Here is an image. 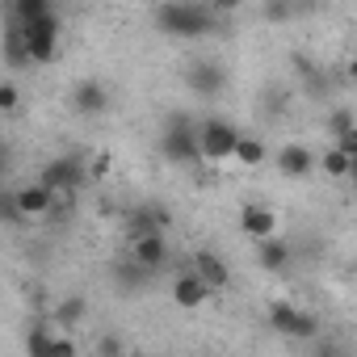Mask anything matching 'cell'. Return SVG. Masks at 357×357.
Returning a JSON list of instances; mask_svg holds the SVG:
<instances>
[{
  "label": "cell",
  "instance_id": "obj_7",
  "mask_svg": "<svg viewBox=\"0 0 357 357\" xmlns=\"http://www.w3.org/2000/svg\"><path fill=\"white\" fill-rule=\"evenodd\" d=\"M215 290L206 286V278L198 273V269H185V273H176L172 278V286H168V298L181 307V311H198L206 298H211Z\"/></svg>",
  "mask_w": 357,
  "mask_h": 357
},
{
  "label": "cell",
  "instance_id": "obj_26",
  "mask_svg": "<svg viewBox=\"0 0 357 357\" xmlns=\"http://www.w3.org/2000/svg\"><path fill=\"white\" fill-rule=\"evenodd\" d=\"M332 143H336V147H344V151H349V155H357V122H353V126H349V130H340V135H336V139H332Z\"/></svg>",
  "mask_w": 357,
  "mask_h": 357
},
{
  "label": "cell",
  "instance_id": "obj_14",
  "mask_svg": "<svg viewBox=\"0 0 357 357\" xmlns=\"http://www.w3.org/2000/svg\"><path fill=\"white\" fill-rule=\"evenodd\" d=\"M319 172L328 176V181H349V172H353V155L344 151V147H328V151H319Z\"/></svg>",
  "mask_w": 357,
  "mask_h": 357
},
{
  "label": "cell",
  "instance_id": "obj_8",
  "mask_svg": "<svg viewBox=\"0 0 357 357\" xmlns=\"http://www.w3.org/2000/svg\"><path fill=\"white\" fill-rule=\"evenodd\" d=\"M273 164H278V172L286 176V181H307V176L319 168V155H315L311 147H303V143H286V147L273 155Z\"/></svg>",
  "mask_w": 357,
  "mask_h": 357
},
{
  "label": "cell",
  "instance_id": "obj_9",
  "mask_svg": "<svg viewBox=\"0 0 357 357\" xmlns=\"http://www.w3.org/2000/svg\"><path fill=\"white\" fill-rule=\"evenodd\" d=\"M236 223H240V231H244L248 240H269V236H278V211L265 206V202H244L240 215H236Z\"/></svg>",
  "mask_w": 357,
  "mask_h": 357
},
{
  "label": "cell",
  "instance_id": "obj_5",
  "mask_svg": "<svg viewBox=\"0 0 357 357\" xmlns=\"http://www.w3.org/2000/svg\"><path fill=\"white\" fill-rule=\"evenodd\" d=\"M38 181H47L55 194H76V190L89 181V164H84L80 155H55V160L43 164Z\"/></svg>",
  "mask_w": 357,
  "mask_h": 357
},
{
  "label": "cell",
  "instance_id": "obj_4",
  "mask_svg": "<svg viewBox=\"0 0 357 357\" xmlns=\"http://www.w3.org/2000/svg\"><path fill=\"white\" fill-rule=\"evenodd\" d=\"M55 202H59V194H55L47 181H30V185H22V190L9 194L5 211H9V219L34 223V219H47V215L55 211Z\"/></svg>",
  "mask_w": 357,
  "mask_h": 357
},
{
  "label": "cell",
  "instance_id": "obj_11",
  "mask_svg": "<svg viewBox=\"0 0 357 357\" xmlns=\"http://www.w3.org/2000/svg\"><path fill=\"white\" fill-rule=\"evenodd\" d=\"M72 109L84 114V118L105 114V109H109V89H105L101 80H80V84H72Z\"/></svg>",
  "mask_w": 357,
  "mask_h": 357
},
{
  "label": "cell",
  "instance_id": "obj_23",
  "mask_svg": "<svg viewBox=\"0 0 357 357\" xmlns=\"http://www.w3.org/2000/svg\"><path fill=\"white\" fill-rule=\"evenodd\" d=\"M315 332H319V319H315L311 311H303V315H298V328H294V336H298V340H311Z\"/></svg>",
  "mask_w": 357,
  "mask_h": 357
},
{
  "label": "cell",
  "instance_id": "obj_3",
  "mask_svg": "<svg viewBox=\"0 0 357 357\" xmlns=\"http://www.w3.org/2000/svg\"><path fill=\"white\" fill-rule=\"evenodd\" d=\"M17 26H22V34H26V47H30V59H34V63H43V68L59 63V38H63V26H59L55 9L43 13V17L17 22Z\"/></svg>",
  "mask_w": 357,
  "mask_h": 357
},
{
  "label": "cell",
  "instance_id": "obj_28",
  "mask_svg": "<svg viewBox=\"0 0 357 357\" xmlns=\"http://www.w3.org/2000/svg\"><path fill=\"white\" fill-rule=\"evenodd\" d=\"M211 9H215V13H236L240 0H211Z\"/></svg>",
  "mask_w": 357,
  "mask_h": 357
},
{
  "label": "cell",
  "instance_id": "obj_29",
  "mask_svg": "<svg viewBox=\"0 0 357 357\" xmlns=\"http://www.w3.org/2000/svg\"><path fill=\"white\" fill-rule=\"evenodd\" d=\"M344 76H349V80L357 84V55H349V63H344Z\"/></svg>",
  "mask_w": 357,
  "mask_h": 357
},
{
  "label": "cell",
  "instance_id": "obj_25",
  "mask_svg": "<svg viewBox=\"0 0 357 357\" xmlns=\"http://www.w3.org/2000/svg\"><path fill=\"white\" fill-rule=\"evenodd\" d=\"M76 353V340L72 336H51V353L47 357H72Z\"/></svg>",
  "mask_w": 357,
  "mask_h": 357
},
{
  "label": "cell",
  "instance_id": "obj_15",
  "mask_svg": "<svg viewBox=\"0 0 357 357\" xmlns=\"http://www.w3.org/2000/svg\"><path fill=\"white\" fill-rule=\"evenodd\" d=\"M257 265H261V269H269V273H278V269H286V265H290V248H286L278 236L257 240Z\"/></svg>",
  "mask_w": 357,
  "mask_h": 357
},
{
  "label": "cell",
  "instance_id": "obj_12",
  "mask_svg": "<svg viewBox=\"0 0 357 357\" xmlns=\"http://www.w3.org/2000/svg\"><path fill=\"white\" fill-rule=\"evenodd\" d=\"M194 269L206 278V286H211V290H223V286L231 282V269H227V265H223V257H219V252H211V248L194 252Z\"/></svg>",
  "mask_w": 357,
  "mask_h": 357
},
{
  "label": "cell",
  "instance_id": "obj_13",
  "mask_svg": "<svg viewBox=\"0 0 357 357\" xmlns=\"http://www.w3.org/2000/svg\"><path fill=\"white\" fill-rule=\"evenodd\" d=\"M223 80H227V76H223V68H219V63H211V59H202V63H194V68H190V89H194V93H202V97H215V93L223 89Z\"/></svg>",
  "mask_w": 357,
  "mask_h": 357
},
{
  "label": "cell",
  "instance_id": "obj_16",
  "mask_svg": "<svg viewBox=\"0 0 357 357\" xmlns=\"http://www.w3.org/2000/svg\"><path fill=\"white\" fill-rule=\"evenodd\" d=\"M265 160H269V143L257 139V135H240V143H236V164H240V168H261Z\"/></svg>",
  "mask_w": 357,
  "mask_h": 357
},
{
  "label": "cell",
  "instance_id": "obj_22",
  "mask_svg": "<svg viewBox=\"0 0 357 357\" xmlns=\"http://www.w3.org/2000/svg\"><path fill=\"white\" fill-rule=\"evenodd\" d=\"M17 101H22V97H17V84H13V80H9V84H0V114H13Z\"/></svg>",
  "mask_w": 357,
  "mask_h": 357
},
{
  "label": "cell",
  "instance_id": "obj_20",
  "mask_svg": "<svg viewBox=\"0 0 357 357\" xmlns=\"http://www.w3.org/2000/svg\"><path fill=\"white\" fill-rule=\"evenodd\" d=\"M114 172V155L109 151H93L89 155V176H93V181H101V176H109Z\"/></svg>",
  "mask_w": 357,
  "mask_h": 357
},
{
  "label": "cell",
  "instance_id": "obj_31",
  "mask_svg": "<svg viewBox=\"0 0 357 357\" xmlns=\"http://www.w3.org/2000/svg\"><path fill=\"white\" fill-rule=\"evenodd\" d=\"M353 273H357V257H353Z\"/></svg>",
  "mask_w": 357,
  "mask_h": 357
},
{
  "label": "cell",
  "instance_id": "obj_30",
  "mask_svg": "<svg viewBox=\"0 0 357 357\" xmlns=\"http://www.w3.org/2000/svg\"><path fill=\"white\" fill-rule=\"evenodd\" d=\"M349 181H353V185H357V155H353V172H349Z\"/></svg>",
  "mask_w": 357,
  "mask_h": 357
},
{
  "label": "cell",
  "instance_id": "obj_27",
  "mask_svg": "<svg viewBox=\"0 0 357 357\" xmlns=\"http://www.w3.org/2000/svg\"><path fill=\"white\" fill-rule=\"evenodd\" d=\"M97 353H122V340L118 336H101L97 340Z\"/></svg>",
  "mask_w": 357,
  "mask_h": 357
},
{
  "label": "cell",
  "instance_id": "obj_6",
  "mask_svg": "<svg viewBox=\"0 0 357 357\" xmlns=\"http://www.w3.org/2000/svg\"><path fill=\"white\" fill-rule=\"evenodd\" d=\"M240 135H244V130H236V122H227V118H206V122H202V160H211V164L236 160Z\"/></svg>",
  "mask_w": 357,
  "mask_h": 357
},
{
  "label": "cell",
  "instance_id": "obj_10",
  "mask_svg": "<svg viewBox=\"0 0 357 357\" xmlns=\"http://www.w3.org/2000/svg\"><path fill=\"white\" fill-rule=\"evenodd\" d=\"M164 257H168V240H164V231L130 236V261H135V265H143L147 273H155V269L164 265Z\"/></svg>",
  "mask_w": 357,
  "mask_h": 357
},
{
  "label": "cell",
  "instance_id": "obj_24",
  "mask_svg": "<svg viewBox=\"0 0 357 357\" xmlns=\"http://www.w3.org/2000/svg\"><path fill=\"white\" fill-rule=\"evenodd\" d=\"M353 122H357V118H353V114H349V109H336V114H332V118H328V130H332V139H336V135H340V130H349V126H353Z\"/></svg>",
  "mask_w": 357,
  "mask_h": 357
},
{
  "label": "cell",
  "instance_id": "obj_2",
  "mask_svg": "<svg viewBox=\"0 0 357 357\" xmlns=\"http://www.w3.org/2000/svg\"><path fill=\"white\" fill-rule=\"evenodd\" d=\"M160 151L168 164H194L202 160V126H194L185 114H172L160 135Z\"/></svg>",
  "mask_w": 357,
  "mask_h": 357
},
{
  "label": "cell",
  "instance_id": "obj_17",
  "mask_svg": "<svg viewBox=\"0 0 357 357\" xmlns=\"http://www.w3.org/2000/svg\"><path fill=\"white\" fill-rule=\"evenodd\" d=\"M298 315H303V307H294V303H286V298L269 303V328H273V332H282V336H294Z\"/></svg>",
  "mask_w": 357,
  "mask_h": 357
},
{
  "label": "cell",
  "instance_id": "obj_19",
  "mask_svg": "<svg viewBox=\"0 0 357 357\" xmlns=\"http://www.w3.org/2000/svg\"><path fill=\"white\" fill-rule=\"evenodd\" d=\"M84 311H89V303H84L80 294H72V298H63V303H59V311H55V324L72 328V324H80V319H84Z\"/></svg>",
  "mask_w": 357,
  "mask_h": 357
},
{
  "label": "cell",
  "instance_id": "obj_21",
  "mask_svg": "<svg viewBox=\"0 0 357 357\" xmlns=\"http://www.w3.org/2000/svg\"><path fill=\"white\" fill-rule=\"evenodd\" d=\"M290 13H294V0H265V17H269V22L282 26Z\"/></svg>",
  "mask_w": 357,
  "mask_h": 357
},
{
  "label": "cell",
  "instance_id": "obj_18",
  "mask_svg": "<svg viewBox=\"0 0 357 357\" xmlns=\"http://www.w3.org/2000/svg\"><path fill=\"white\" fill-rule=\"evenodd\" d=\"M51 13V0H9V22H30Z\"/></svg>",
  "mask_w": 357,
  "mask_h": 357
},
{
  "label": "cell",
  "instance_id": "obj_1",
  "mask_svg": "<svg viewBox=\"0 0 357 357\" xmlns=\"http://www.w3.org/2000/svg\"><path fill=\"white\" fill-rule=\"evenodd\" d=\"M155 26L172 38H202L215 30L211 13L198 5V0H168V5L155 9Z\"/></svg>",
  "mask_w": 357,
  "mask_h": 357
}]
</instances>
